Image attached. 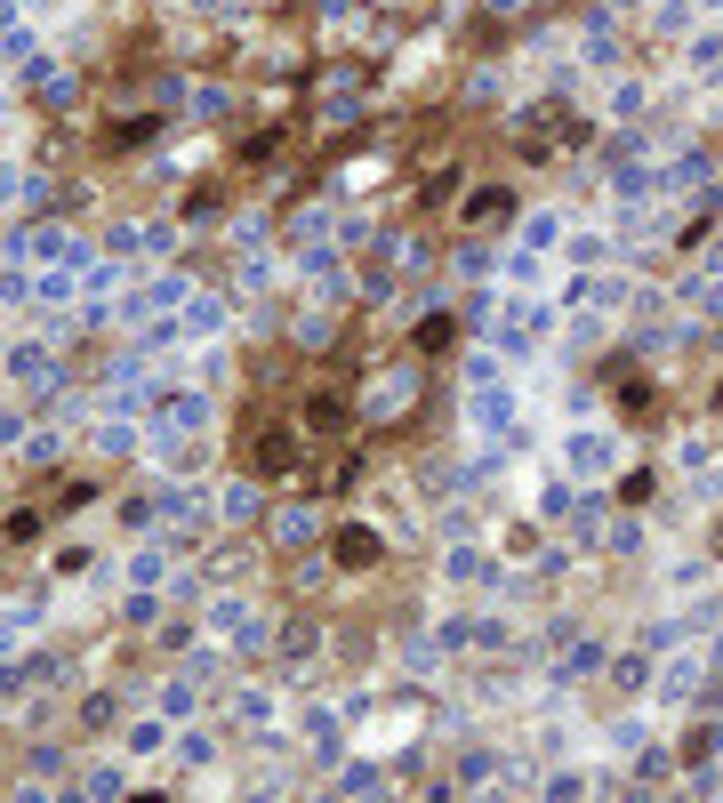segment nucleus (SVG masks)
Returning a JSON list of instances; mask_svg holds the SVG:
<instances>
[{
    "instance_id": "nucleus-1",
    "label": "nucleus",
    "mask_w": 723,
    "mask_h": 803,
    "mask_svg": "<svg viewBox=\"0 0 723 803\" xmlns=\"http://www.w3.org/2000/svg\"><path fill=\"white\" fill-rule=\"evenodd\" d=\"M338 563H378V539H370V530H346V539H338Z\"/></svg>"
},
{
    "instance_id": "nucleus-2",
    "label": "nucleus",
    "mask_w": 723,
    "mask_h": 803,
    "mask_svg": "<svg viewBox=\"0 0 723 803\" xmlns=\"http://www.w3.org/2000/svg\"><path fill=\"white\" fill-rule=\"evenodd\" d=\"M306 426H346V402H338V394H314V402H306Z\"/></svg>"
},
{
    "instance_id": "nucleus-3",
    "label": "nucleus",
    "mask_w": 723,
    "mask_h": 803,
    "mask_svg": "<svg viewBox=\"0 0 723 803\" xmlns=\"http://www.w3.org/2000/svg\"><path fill=\"white\" fill-rule=\"evenodd\" d=\"M442 346H450V322H442V314H434V322H418V354H442Z\"/></svg>"
},
{
    "instance_id": "nucleus-4",
    "label": "nucleus",
    "mask_w": 723,
    "mask_h": 803,
    "mask_svg": "<svg viewBox=\"0 0 723 803\" xmlns=\"http://www.w3.org/2000/svg\"><path fill=\"white\" fill-rule=\"evenodd\" d=\"M258 466H266V474H282V466H290V442H282V434H266V442H258Z\"/></svg>"
}]
</instances>
